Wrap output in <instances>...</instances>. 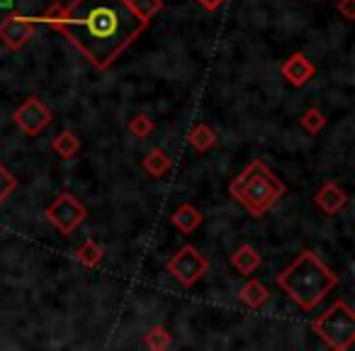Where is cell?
<instances>
[{
	"label": "cell",
	"instance_id": "6da1fadb",
	"mask_svg": "<svg viewBox=\"0 0 355 351\" xmlns=\"http://www.w3.org/2000/svg\"><path fill=\"white\" fill-rule=\"evenodd\" d=\"M66 37L95 69L107 71L146 32V22L129 0H71L40 17Z\"/></svg>",
	"mask_w": 355,
	"mask_h": 351
},
{
	"label": "cell",
	"instance_id": "30bf717a",
	"mask_svg": "<svg viewBox=\"0 0 355 351\" xmlns=\"http://www.w3.org/2000/svg\"><path fill=\"white\" fill-rule=\"evenodd\" d=\"M314 203H316V208L324 210L326 215H331V218H334V215H338L340 210L348 205V193H345L338 183L329 181V183H324L319 190H316Z\"/></svg>",
	"mask_w": 355,
	"mask_h": 351
},
{
	"label": "cell",
	"instance_id": "52a82bcc",
	"mask_svg": "<svg viewBox=\"0 0 355 351\" xmlns=\"http://www.w3.org/2000/svg\"><path fill=\"white\" fill-rule=\"evenodd\" d=\"M12 120H15V124L27 134V137H37V134H42L51 122H54V115H51L49 105H44V100L32 95V98H27L25 103L15 110Z\"/></svg>",
	"mask_w": 355,
	"mask_h": 351
},
{
	"label": "cell",
	"instance_id": "d4e9b609",
	"mask_svg": "<svg viewBox=\"0 0 355 351\" xmlns=\"http://www.w3.org/2000/svg\"><path fill=\"white\" fill-rule=\"evenodd\" d=\"M0 8H12V0H0Z\"/></svg>",
	"mask_w": 355,
	"mask_h": 351
},
{
	"label": "cell",
	"instance_id": "7a4b0ae2",
	"mask_svg": "<svg viewBox=\"0 0 355 351\" xmlns=\"http://www.w3.org/2000/svg\"><path fill=\"white\" fill-rule=\"evenodd\" d=\"M275 281L285 295L304 312L316 310V305L338 286V276L311 249L297 254L295 261L280 276H275Z\"/></svg>",
	"mask_w": 355,
	"mask_h": 351
},
{
	"label": "cell",
	"instance_id": "7402d4cb",
	"mask_svg": "<svg viewBox=\"0 0 355 351\" xmlns=\"http://www.w3.org/2000/svg\"><path fill=\"white\" fill-rule=\"evenodd\" d=\"M15 188H17V179L3 166V163H0V205L15 193Z\"/></svg>",
	"mask_w": 355,
	"mask_h": 351
},
{
	"label": "cell",
	"instance_id": "7c38bea8",
	"mask_svg": "<svg viewBox=\"0 0 355 351\" xmlns=\"http://www.w3.org/2000/svg\"><path fill=\"white\" fill-rule=\"evenodd\" d=\"M239 300H241L248 310H261V307L270 300V291H268L261 281H256V278H248L241 291H239Z\"/></svg>",
	"mask_w": 355,
	"mask_h": 351
},
{
	"label": "cell",
	"instance_id": "5bb4252c",
	"mask_svg": "<svg viewBox=\"0 0 355 351\" xmlns=\"http://www.w3.org/2000/svg\"><path fill=\"white\" fill-rule=\"evenodd\" d=\"M141 166H144V171L151 176V179H161V176H166V173L173 168V158L168 156L163 149L156 147V149H151L146 156H144Z\"/></svg>",
	"mask_w": 355,
	"mask_h": 351
},
{
	"label": "cell",
	"instance_id": "3957f363",
	"mask_svg": "<svg viewBox=\"0 0 355 351\" xmlns=\"http://www.w3.org/2000/svg\"><path fill=\"white\" fill-rule=\"evenodd\" d=\"M287 193L282 179L268 168L266 161L256 158L251 161L236 179L229 183V195L253 218H263L277 205V200Z\"/></svg>",
	"mask_w": 355,
	"mask_h": 351
},
{
	"label": "cell",
	"instance_id": "ffe728a7",
	"mask_svg": "<svg viewBox=\"0 0 355 351\" xmlns=\"http://www.w3.org/2000/svg\"><path fill=\"white\" fill-rule=\"evenodd\" d=\"M129 3H132L134 10H137L146 22H151L153 17L163 10V0H129Z\"/></svg>",
	"mask_w": 355,
	"mask_h": 351
},
{
	"label": "cell",
	"instance_id": "ba28073f",
	"mask_svg": "<svg viewBox=\"0 0 355 351\" xmlns=\"http://www.w3.org/2000/svg\"><path fill=\"white\" fill-rule=\"evenodd\" d=\"M37 17H25L20 13H12L0 22V42L10 51H20L37 32Z\"/></svg>",
	"mask_w": 355,
	"mask_h": 351
},
{
	"label": "cell",
	"instance_id": "4fadbf2b",
	"mask_svg": "<svg viewBox=\"0 0 355 351\" xmlns=\"http://www.w3.org/2000/svg\"><path fill=\"white\" fill-rule=\"evenodd\" d=\"M229 261H232V266L236 268L241 276H251L253 271H258V266L263 263V259H261V254L251 247V244H241V247L232 254Z\"/></svg>",
	"mask_w": 355,
	"mask_h": 351
},
{
	"label": "cell",
	"instance_id": "603a6c76",
	"mask_svg": "<svg viewBox=\"0 0 355 351\" xmlns=\"http://www.w3.org/2000/svg\"><path fill=\"white\" fill-rule=\"evenodd\" d=\"M336 13H338L340 17H345L348 22L355 20V0H338L336 3Z\"/></svg>",
	"mask_w": 355,
	"mask_h": 351
},
{
	"label": "cell",
	"instance_id": "9a60e30c",
	"mask_svg": "<svg viewBox=\"0 0 355 351\" xmlns=\"http://www.w3.org/2000/svg\"><path fill=\"white\" fill-rule=\"evenodd\" d=\"M188 142H190V147H193L195 152L205 154V152H209L214 144H217V132H214L207 122H200V124H195V127L190 129Z\"/></svg>",
	"mask_w": 355,
	"mask_h": 351
},
{
	"label": "cell",
	"instance_id": "e0dca14e",
	"mask_svg": "<svg viewBox=\"0 0 355 351\" xmlns=\"http://www.w3.org/2000/svg\"><path fill=\"white\" fill-rule=\"evenodd\" d=\"M51 149H54L61 158H73L76 154L80 152V139L76 137V132L64 129V132L56 134V137L51 139Z\"/></svg>",
	"mask_w": 355,
	"mask_h": 351
},
{
	"label": "cell",
	"instance_id": "277c9868",
	"mask_svg": "<svg viewBox=\"0 0 355 351\" xmlns=\"http://www.w3.org/2000/svg\"><path fill=\"white\" fill-rule=\"evenodd\" d=\"M311 329L319 334V339L324 341L329 349L334 351H348L355 344V312L343 297L329 305V310H324L314 322Z\"/></svg>",
	"mask_w": 355,
	"mask_h": 351
},
{
	"label": "cell",
	"instance_id": "8fae6325",
	"mask_svg": "<svg viewBox=\"0 0 355 351\" xmlns=\"http://www.w3.org/2000/svg\"><path fill=\"white\" fill-rule=\"evenodd\" d=\"M171 222H173V227H175L180 234H193L195 229L202 225V215H200V210L195 208V205L183 203L180 208L173 210Z\"/></svg>",
	"mask_w": 355,
	"mask_h": 351
},
{
	"label": "cell",
	"instance_id": "9c48e42d",
	"mask_svg": "<svg viewBox=\"0 0 355 351\" xmlns=\"http://www.w3.org/2000/svg\"><path fill=\"white\" fill-rule=\"evenodd\" d=\"M280 74H282V79H285L290 85H295V88H302V85H306L311 79H314L316 66L311 64V61L306 59L302 51H295V54H292L290 59H287L285 64L280 66Z\"/></svg>",
	"mask_w": 355,
	"mask_h": 351
},
{
	"label": "cell",
	"instance_id": "5b68a950",
	"mask_svg": "<svg viewBox=\"0 0 355 351\" xmlns=\"http://www.w3.org/2000/svg\"><path fill=\"white\" fill-rule=\"evenodd\" d=\"M207 271H209L207 256H202L200 249L193 247V244L180 247L171 259H168V273H171L183 288H193L200 278H205Z\"/></svg>",
	"mask_w": 355,
	"mask_h": 351
},
{
	"label": "cell",
	"instance_id": "d6986e66",
	"mask_svg": "<svg viewBox=\"0 0 355 351\" xmlns=\"http://www.w3.org/2000/svg\"><path fill=\"white\" fill-rule=\"evenodd\" d=\"M300 122H302V127H304L309 134H316V132H321V129L326 127V122H329V120H326V115L321 113V110L309 108L304 115H302V120H300Z\"/></svg>",
	"mask_w": 355,
	"mask_h": 351
},
{
	"label": "cell",
	"instance_id": "44dd1931",
	"mask_svg": "<svg viewBox=\"0 0 355 351\" xmlns=\"http://www.w3.org/2000/svg\"><path fill=\"white\" fill-rule=\"evenodd\" d=\"M153 120L151 117H146V115H134L132 120H129V132H132V137H137V139H146L148 134L153 132Z\"/></svg>",
	"mask_w": 355,
	"mask_h": 351
},
{
	"label": "cell",
	"instance_id": "2e32d148",
	"mask_svg": "<svg viewBox=\"0 0 355 351\" xmlns=\"http://www.w3.org/2000/svg\"><path fill=\"white\" fill-rule=\"evenodd\" d=\"M76 259H78V263H83L85 268H98V266H103L105 249L100 247L95 239H88V242H83L76 249Z\"/></svg>",
	"mask_w": 355,
	"mask_h": 351
},
{
	"label": "cell",
	"instance_id": "cb8c5ba5",
	"mask_svg": "<svg viewBox=\"0 0 355 351\" xmlns=\"http://www.w3.org/2000/svg\"><path fill=\"white\" fill-rule=\"evenodd\" d=\"M200 8H205L207 13H217L219 8H224L227 6V0H195Z\"/></svg>",
	"mask_w": 355,
	"mask_h": 351
},
{
	"label": "cell",
	"instance_id": "ac0fdd59",
	"mask_svg": "<svg viewBox=\"0 0 355 351\" xmlns=\"http://www.w3.org/2000/svg\"><path fill=\"white\" fill-rule=\"evenodd\" d=\"M144 344H146V349H151V351H166L173 346V336L166 327L156 325L144 334Z\"/></svg>",
	"mask_w": 355,
	"mask_h": 351
},
{
	"label": "cell",
	"instance_id": "8992f818",
	"mask_svg": "<svg viewBox=\"0 0 355 351\" xmlns=\"http://www.w3.org/2000/svg\"><path fill=\"white\" fill-rule=\"evenodd\" d=\"M85 218H88V208H85L83 203H78V198L71 193H59L54 198V203L46 208V220H49L64 237H71Z\"/></svg>",
	"mask_w": 355,
	"mask_h": 351
}]
</instances>
